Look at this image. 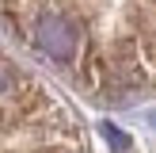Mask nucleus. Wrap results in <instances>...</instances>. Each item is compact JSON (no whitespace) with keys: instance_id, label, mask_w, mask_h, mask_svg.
Masks as SVG:
<instances>
[{"instance_id":"1","label":"nucleus","mask_w":156,"mask_h":153,"mask_svg":"<svg viewBox=\"0 0 156 153\" xmlns=\"http://www.w3.org/2000/svg\"><path fill=\"white\" fill-rule=\"evenodd\" d=\"M38 42H42L53 58H69V54H73V42H76V31H73V23L61 19V15H42V23H38Z\"/></svg>"}]
</instances>
